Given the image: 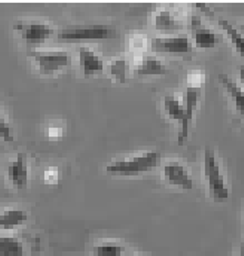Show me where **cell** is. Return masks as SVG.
<instances>
[{"mask_svg": "<svg viewBox=\"0 0 244 256\" xmlns=\"http://www.w3.org/2000/svg\"><path fill=\"white\" fill-rule=\"evenodd\" d=\"M32 57L42 74H54L62 72L72 64V57L66 51H33Z\"/></svg>", "mask_w": 244, "mask_h": 256, "instance_id": "cell-4", "label": "cell"}, {"mask_svg": "<svg viewBox=\"0 0 244 256\" xmlns=\"http://www.w3.org/2000/svg\"><path fill=\"white\" fill-rule=\"evenodd\" d=\"M190 30H192V39L198 48L210 50L219 44V38L216 36V33H213L208 27H206L198 16H192Z\"/></svg>", "mask_w": 244, "mask_h": 256, "instance_id": "cell-10", "label": "cell"}, {"mask_svg": "<svg viewBox=\"0 0 244 256\" xmlns=\"http://www.w3.org/2000/svg\"><path fill=\"white\" fill-rule=\"evenodd\" d=\"M166 73V66L156 57H143L134 67V74L137 76H161Z\"/></svg>", "mask_w": 244, "mask_h": 256, "instance_id": "cell-13", "label": "cell"}, {"mask_svg": "<svg viewBox=\"0 0 244 256\" xmlns=\"http://www.w3.org/2000/svg\"><path fill=\"white\" fill-rule=\"evenodd\" d=\"M160 164H161V154L156 150H149L142 155L110 162L106 167V173L109 176H118V178H134L155 170Z\"/></svg>", "mask_w": 244, "mask_h": 256, "instance_id": "cell-1", "label": "cell"}, {"mask_svg": "<svg viewBox=\"0 0 244 256\" xmlns=\"http://www.w3.org/2000/svg\"><path fill=\"white\" fill-rule=\"evenodd\" d=\"M96 256H122L124 249L116 243H103L96 248Z\"/></svg>", "mask_w": 244, "mask_h": 256, "instance_id": "cell-20", "label": "cell"}, {"mask_svg": "<svg viewBox=\"0 0 244 256\" xmlns=\"http://www.w3.org/2000/svg\"><path fill=\"white\" fill-rule=\"evenodd\" d=\"M28 158L26 154H18L8 166V180L14 190L24 191L28 188Z\"/></svg>", "mask_w": 244, "mask_h": 256, "instance_id": "cell-7", "label": "cell"}, {"mask_svg": "<svg viewBox=\"0 0 244 256\" xmlns=\"http://www.w3.org/2000/svg\"><path fill=\"white\" fill-rule=\"evenodd\" d=\"M79 64H80V70L85 78L102 74L106 68L104 60L97 52H94L92 50H90L86 46L79 48Z\"/></svg>", "mask_w": 244, "mask_h": 256, "instance_id": "cell-11", "label": "cell"}, {"mask_svg": "<svg viewBox=\"0 0 244 256\" xmlns=\"http://www.w3.org/2000/svg\"><path fill=\"white\" fill-rule=\"evenodd\" d=\"M115 28L106 24H82L66 27L60 34L61 40L67 42H85V40H106L114 38Z\"/></svg>", "mask_w": 244, "mask_h": 256, "instance_id": "cell-3", "label": "cell"}, {"mask_svg": "<svg viewBox=\"0 0 244 256\" xmlns=\"http://www.w3.org/2000/svg\"><path fill=\"white\" fill-rule=\"evenodd\" d=\"M155 27L160 32H172L179 27V21L168 9H161L155 15Z\"/></svg>", "mask_w": 244, "mask_h": 256, "instance_id": "cell-17", "label": "cell"}, {"mask_svg": "<svg viewBox=\"0 0 244 256\" xmlns=\"http://www.w3.org/2000/svg\"><path fill=\"white\" fill-rule=\"evenodd\" d=\"M60 179V172L57 168H48L45 172V182L48 184H56Z\"/></svg>", "mask_w": 244, "mask_h": 256, "instance_id": "cell-24", "label": "cell"}, {"mask_svg": "<svg viewBox=\"0 0 244 256\" xmlns=\"http://www.w3.org/2000/svg\"><path fill=\"white\" fill-rule=\"evenodd\" d=\"M109 72H110V76L116 79L118 82H125L128 76V60L124 57L115 58L109 66Z\"/></svg>", "mask_w": 244, "mask_h": 256, "instance_id": "cell-19", "label": "cell"}, {"mask_svg": "<svg viewBox=\"0 0 244 256\" xmlns=\"http://www.w3.org/2000/svg\"><path fill=\"white\" fill-rule=\"evenodd\" d=\"M125 256H138V255H136V254H128V255H125Z\"/></svg>", "mask_w": 244, "mask_h": 256, "instance_id": "cell-27", "label": "cell"}, {"mask_svg": "<svg viewBox=\"0 0 244 256\" xmlns=\"http://www.w3.org/2000/svg\"><path fill=\"white\" fill-rule=\"evenodd\" d=\"M130 45H131L132 50L142 51V50H144V46H146V38H144V36H132Z\"/></svg>", "mask_w": 244, "mask_h": 256, "instance_id": "cell-23", "label": "cell"}, {"mask_svg": "<svg viewBox=\"0 0 244 256\" xmlns=\"http://www.w3.org/2000/svg\"><path fill=\"white\" fill-rule=\"evenodd\" d=\"M48 137L51 140H60L61 137H62V128L51 126V127L48 128Z\"/></svg>", "mask_w": 244, "mask_h": 256, "instance_id": "cell-25", "label": "cell"}, {"mask_svg": "<svg viewBox=\"0 0 244 256\" xmlns=\"http://www.w3.org/2000/svg\"><path fill=\"white\" fill-rule=\"evenodd\" d=\"M164 110L170 116V120L182 122L183 115H184V106L183 102L174 94L166 96L164 97Z\"/></svg>", "mask_w": 244, "mask_h": 256, "instance_id": "cell-16", "label": "cell"}, {"mask_svg": "<svg viewBox=\"0 0 244 256\" xmlns=\"http://www.w3.org/2000/svg\"><path fill=\"white\" fill-rule=\"evenodd\" d=\"M0 136L3 137L4 142H14L15 140L12 127H10L9 121L4 118V115H3L2 110H0Z\"/></svg>", "mask_w": 244, "mask_h": 256, "instance_id": "cell-21", "label": "cell"}, {"mask_svg": "<svg viewBox=\"0 0 244 256\" xmlns=\"http://www.w3.org/2000/svg\"><path fill=\"white\" fill-rule=\"evenodd\" d=\"M206 82V74L202 72H192L189 73L188 76V88H194V90H198L201 85H204Z\"/></svg>", "mask_w": 244, "mask_h": 256, "instance_id": "cell-22", "label": "cell"}, {"mask_svg": "<svg viewBox=\"0 0 244 256\" xmlns=\"http://www.w3.org/2000/svg\"><path fill=\"white\" fill-rule=\"evenodd\" d=\"M204 174L210 196L214 201H226L230 198V188L226 185V179L224 176L218 156L212 148H206L204 150Z\"/></svg>", "mask_w": 244, "mask_h": 256, "instance_id": "cell-2", "label": "cell"}, {"mask_svg": "<svg viewBox=\"0 0 244 256\" xmlns=\"http://www.w3.org/2000/svg\"><path fill=\"white\" fill-rule=\"evenodd\" d=\"M219 80L222 84V86L225 88V91L228 92V96L231 97V100L234 102L237 110L243 115L244 114V92L242 90V86L237 85L236 80H232L228 74L220 73L219 74Z\"/></svg>", "mask_w": 244, "mask_h": 256, "instance_id": "cell-14", "label": "cell"}, {"mask_svg": "<svg viewBox=\"0 0 244 256\" xmlns=\"http://www.w3.org/2000/svg\"><path fill=\"white\" fill-rule=\"evenodd\" d=\"M150 50L155 54H170V56H186L192 52V42L188 36H161L150 40Z\"/></svg>", "mask_w": 244, "mask_h": 256, "instance_id": "cell-5", "label": "cell"}, {"mask_svg": "<svg viewBox=\"0 0 244 256\" xmlns=\"http://www.w3.org/2000/svg\"><path fill=\"white\" fill-rule=\"evenodd\" d=\"M198 100H200L198 90L188 88L186 94H184V100H183L184 115H183V121L180 122V130H179V136H178V143L179 144H183L189 138V128H190V122L194 120L195 110L198 108Z\"/></svg>", "mask_w": 244, "mask_h": 256, "instance_id": "cell-8", "label": "cell"}, {"mask_svg": "<svg viewBox=\"0 0 244 256\" xmlns=\"http://www.w3.org/2000/svg\"><path fill=\"white\" fill-rule=\"evenodd\" d=\"M28 222V212L24 208H4L0 212V231H15Z\"/></svg>", "mask_w": 244, "mask_h": 256, "instance_id": "cell-12", "label": "cell"}, {"mask_svg": "<svg viewBox=\"0 0 244 256\" xmlns=\"http://www.w3.org/2000/svg\"><path fill=\"white\" fill-rule=\"evenodd\" d=\"M24 243L15 236H0V256H26Z\"/></svg>", "mask_w": 244, "mask_h": 256, "instance_id": "cell-15", "label": "cell"}, {"mask_svg": "<svg viewBox=\"0 0 244 256\" xmlns=\"http://www.w3.org/2000/svg\"><path fill=\"white\" fill-rule=\"evenodd\" d=\"M218 20V22H219V26L225 30V33L228 34V38H230V40L232 42V45L236 46V50L238 51V54H243V34L230 22V21H226V20H224V18H216Z\"/></svg>", "mask_w": 244, "mask_h": 256, "instance_id": "cell-18", "label": "cell"}, {"mask_svg": "<svg viewBox=\"0 0 244 256\" xmlns=\"http://www.w3.org/2000/svg\"><path fill=\"white\" fill-rule=\"evenodd\" d=\"M240 256H244V248H242V250H240Z\"/></svg>", "mask_w": 244, "mask_h": 256, "instance_id": "cell-26", "label": "cell"}, {"mask_svg": "<svg viewBox=\"0 0 244 256\" xmlns=\"http://www.w3.org/2000/svg\"><path fill=\"white\" fill-rule=\"evenodd\" d=\"M162 173H164V178L173 186H178L183 191H190L194 188V179L190 176V172L178 161H172L166 164Z\"/></svg>", "mask_w": 244, "mask_h": 256, "instance_id": "cell-9", "label": "cell"}, {"mask_svg": "<svg viewBox=\"0 0 244 256\" xmlns=\"http://www.w3.org/2000/svg\"><path fill=\"white\" fill-rule=\"evenodd\" d=\"M14 27L28 45H42L54 34V28L50 24L39 21H20Z\"/></svg>", "mask_w": 244, "mask_h": 256, "instance_id": "cell-6", "label": "cell"}]
</instances>
